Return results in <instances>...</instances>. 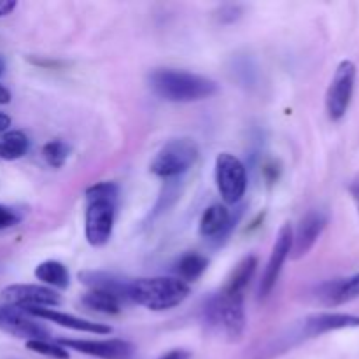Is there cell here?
Returning a JSON list of instances; mask_svg holds the SVG:
<instances>
[{"label": "cell", "instance_id": "5bb4252c", "mask_svg": "<svg viewBox=\"0 0 359 359\" xmlns=\"http://www.w3.org/2000/svg\"><path fill=\"white\" fill-rule=\"evenodd\" d=\"M20 311L30 316V318L44 319V321L55 323V325L62 326V328L74 330V332L91 333V335H109V333H112L111 326L76 318V316L65 314V312H60L56 309H20Z\"/></svg>", "mask_w": 359, "mask_h": 359}, {"label": "cell", "instance_id": "e0dca14e", "mask_svg": "<svg viewBox=\"0 0 359 359\" xmlns=\"http://www.w3.org/2000/svg\"><path fill=\"white\" fill-rule=\"evenodd\" d=\"M323 300L328 305L347 304L351 300L359 298V273L349 277V279L333 280L323 287Z\"/></svg>", "mask_w": 359, "mask_h": 359}, {"label": "cell", "instance_id": "52a82bcc", "mask_svg": "<svg viewBox=\"0 0 359 359\" xmlns=\"http://www.w3.org/2000/svg\"><path fill=\"white\" fill-rule=\"evenodd\" d=\"M4 305L16 309H53L62 304V298L55 290L39 284H13L0 293Z\"/></svg>", "mask_w": 359, "mask_h": 359}, {"label": "cell", "instance_id": "2e32d148", "mask_svg": "<svg viewBox=\"0 0 359 359\" xmlns=\"http://www.w3.org/2000/svg\"><path fill=\"white\" fill-rule=\"evenodd\" d=\"M79 280L84 286L90 287V291H104V293L114 294L123 304L130 302V280L123 279V277L109 272H100V270H84V272L79 273Z\"/></svg>", "mask_w": 359, "mask_h": 359}, {"label": "cell", "instance_id": "d6986e66", "mask_svg": "<svg viewBox=\"0 0 359 359\" xmlns=\"http://www.w3.org/2000/svg\"><path fill=\"white\" fill-rule=\"evenodd\" d=\"M256 269H258V258L256 256H245L237 263L231 273L228 276L226 283H224V290L235 291V293H245L249 283L255 277Z\"/></svg>", "mask_w": 359, "mask_h": 359}, {"label": "cell", "instance_id": "484cf974", "mask_svg": "<svg viewBox=\"0 0 359 359\" xmlns=\"http://www.w3.org/2000/svg\"><path fill=\"white\" fill-rule=\"evenodd\" d=\"M21 216L18 214V210H14L13 207H7L0 203V230H7V228H13L20 223Z\"/></svg>", "mask_w": 359, "mask_h": 359}, {"label": "cell", "instance_id": "d4e9b609", "mask_svg": "<svg viewBox=\"0 0 359 359\" xmlns=\"http://www.w3.org/2000/svg\"><path fill=\"white\" fill-rule=\"evenodd\" d=\"M27 349L32 353L42 354V356H48L53 359H69V351L65 347H62L60 344L51 342V340H28Z\"/></svg>", "mask_w": 359, "mask_h": 359}, {"label": "cell", "instance_id": "ba28073f", "mask_svg": "<svg viewBox=\"0 0 359 359\" xmlns=\"http://www.w3.org/2000/svg\"><path fill=\"white\" fill-rule=\"evenodd\" d=\"M293 226L290 223L283 224V228L277 233L276 242H273L272 252H270V258L266 262L265 270H263L262 280H259V298H266L273 291V287L279 283L280 272H283V266L286 263V259L290 258L291 251H293Z\"/></svg>", "mask_w": 359, "mask_h": 359}, {"label": "cell", "instance_id": "ffe728a7", "mask_svg": "<svg viewBox=\"0 0 359 359\" xmlns=\"http://www.w3.org/2000/svg\"><path fill=\"white\" fill-rule=\"evenodd\" d=\"M209 266V259L200 252H186L179 258L177 265H175V272H177V279L184 280L186 284L195 283L196 279L203 276V272Z\"/></svg>", "mask_w": 359, "mask_h": 359}, {"label": "cell", "instance_id": "f1b7e54d", "mask_svg": "<svg viewBox=\"0 0 359 359\" xmlns=\"http://www.w3.org/2000/svg\"><path fill=\"white\" fill-rule=\"evenodd\" d=\"M158 359H189V353H186V351H182V349H175Z\"/></svg>", "mask_w": 359, "mask_h": 359}, {"label": "cell", "instance_id": "44dd1931", "mask_svg": "<svg viewBox=\"0 0 359 359\" xmlns=\"http://www.w3.org/2000/svg\"><path fill=\"white\" fill-rule=\"evenodd\" d=\"M28 147H30L28 137L20 130H13V132L4 133L2 140H0V158L7 161L20 160L28 153Z\"/></svg>", "mask_w": 359, "mask_h": 359}, {"label": "cell", "instance_id": "7c38bea8", "mask_svg": "<svg viewBox=\"0 0 359 359\" xmlns=\"http://www.w3.org/2000/svg\"><path fill=\"white\" fill-rule=\"evenodd\" d=\"M0 330L14 337L28 340H49V332L42 325L21 312L20 309L2 305L0 307Z\"/></svg>", "mask_w": 359, "mask_h": 359}, {"label": "cell", "instance_id": "4dcf8cb0", "mask_svg": "<svg viewBox=\"0 0 359 359\" xmlns=\"http://www.w3.org/2000/svg\"><path fill=\"white\" fill-rule=\"evenodd\" d=\"M349 191H351V196H353L354 203H356V207H358V212H359V181L353 182V184L349 186Z\"/></svg>", "mask_w": 359, "mask_h": 359}, {"label": "cell", "instance_id": "30bf717a", "mask_svg": "<svg viewBox=\"0 0 359 359\" xmlns=\"http://www.w3.org/2000/svg\"><path fill=\"white\" fill-rule=\"evenodd\" d=\"M62 347L76 353L88 354V356H95L100 359H128L135 353L133 344L126 342V340L111 339V340H74V339H60L56 340Z\"/></svg>", "mask_w": 359, "mask_h": 359}, {"label": "cell", "instance_id": "cb8c5ba5", "mask_svg": "<svg viewBox=\"0 0 359 359\" xmlns=\"http://www.w3.org/2000/svg\"><path fill=\"white\" fill-rule=\"evenodd\" d=\"M119 186L116 182H97L86 189V200L90 202L118 203Z\"/></svg>", "mask_w": 359, "mask_h": 359}, {"label": "cell", "instance_id": "83f0119b", "mask_svg": "<svg viewBox=\"0 0 359 359\" xmlns=\"http://www.w3.org/2000/svg\"><path fill=\"white\" fill-rule=\"evenodd\" d=\"M16 6L18 2H14V0H0V18L9 16L16 9Z\"/></svg>", "mask_w": 359, "mask_h": 359}, {"label": "cell", "instance_id": "ac0fdd59", "mask_svg": "<svg viewBox=\"0 0 359 359\" xmlns=\"http://www.w3.org/2000/svg\"><path fill=\"white\" fill-rule=\"evenodd\" d=\"M34 273L49 290H53V287L55 290H67L70 284L69 269L56 259H46V262L39 263Z\"/></svg>", "mask_w": 359, "mask_h": 359}, {"label": "cell", "instance_id": "277c9868", "mask_svg": "<svg viewBox=\"0 0 359 359\" xmlns=\"http://www.w3.org/2000/svg\"><path fill=\"white\" fill-rule=\"evenodd\" d=\"M200 156L198 144L189 137L172 139L156 153L151 161V172L165 181H174L184 175Z\"/></svg>", "mask_w": 359, "mask_h": 359}, {"label": "cell", "instance_id": "603a6c76", "mask_svg": "<svg viewBox=\"0 0 359 359\" xmlns=\"http://www.w3.org/2000/svg\"><path fill=\"white\" fill-rule=\"evenodd\" d=\"M42 156L48 161L49 167L62 168L69 158V146L62 139H53L42 147Z\"/></svg>", "mask_w": 359, "mask_h": 359}, {"label": "cell", "instance_id": "9c48e42d", "mask_svg": "<svg viewBox=\"0 0 359 359\" xmlns=\"http://www.w3.org/2000/svg\"><path fill=\"white\" fill-rule=\"evenodd\" d=\"M116 219V203L90 202L84 214V235L88 244L102 248L112 237Z\"/></svg>", "mask_w": 359, "mask_h": 359}, {"label": "cell", "instance_id": "7402d4cb", "mask_svg": "<svg viewBox=\"0 0 359 359\" xmlns=\"http://www.w3.org/2000/svg\"><path fill=\"white\" fill-rule=\"evenodd\" d=\"M83 305L91 311L107 316L119 314L123 309V302L119 298H116L114 294L104 293V291H88L83 297Z\"/></svg>", "mask_w": 359, "mask_h": 359}, {"label": "cell", "instance_id": "3957f363", "mask_svg": "<svg viewBox=\"0 0 359 359\" xmlns=\"http://www.w3.org/2000/svg\"><path fill=\"white\" fill-rule=\"evenodd\" d=\"M245 293H235L221 287L207 300L203 307V321L209 328L224 333L228 339L241 340L245 330Z\"/></svg>", "mask_w": 359, "mask_h": 359}, {"label": "cell", "instance_id": "5b68a950", "mask_svg": "<svg viewBox=\"0 0 359 359\" xmlns=\"http://www.w3.org/2000/svg\"><path fill=\"white\" fill-rule=\"evenodd\" d=\"M356 65L351 60H344L337 67L328 91H326V112L332 121H340L349 111L354 88H356Z\"/></svg>", "mask_w": 359, "mask_h": 359}, {"label": "cell", "instance_id": "f546056e", "mask_svg": "<svg viewBox=\"0 0 359 359\" xmlns=\"http://www.w3.org/2000/svg\"><path fill=\"white\" fill-rule=\"evenodd\" d=\"M11 128V118L6 112H0V133H7Z\"/></svg>", "mask_w": 359, "mask_h": 359}, {"label": "cell", "instance_id": "4fadbf2b", "mask_svg": "<svg viewBox=\"0 0 359 359\" xmlns=\"http://www.w3.org/2000/svg\"><path fill=\"white\" fill-rule=\"evenodd\" d=\"M328 224V216L323 210L312 209L302 217L300 224L297 228V233H293V256L297 259L304 258L311 252L316 242L319 241L321 233Z\"/></svg>", "mask_w": 359, "mask_h": 359}, {"label": "cell", "instance_id": "d6a6232c", "mask_svg": "<svg viewBox=\"0 0 359 359\" xmlns=\"http://www.w3.org/2000/svg\"><path fill=\"white\" fill-rule=\"evenodd\" d=\"M2 70H4V65H2V62H0V76H2Z\"/></svg>", "mask_w": 359, "mask_h": 359}, {"label": "cell", "instance_id": "1f68e13d", "mask_svg": "<svg viewBox=\"0 0 359 359\" xmlns=\"http://www.w3.org/2000/svg\"><path fill=\"white\" fill-rule=\"evenodd\" d=\"M11 102V91L4 84H0V105H6Z\"/></svg>", "mask_w": 359, "mask_h": 359}, {"label": "cell", "instance_id": "4316f807", "mask_svg": "<svg viewBox=\"0 0 359 359\" xmlns=\"http://www.w3.org/2000/svg\"><path fill=\"white\" fill-rule=\"evenodd\" d=\"M241 7L238 6H224L221 7L219 11V20L223 21V23H231V21L238 20L241 18Z\"/></svg>", "mask_w": 359, "mask_h": 359}, {"label": "cell", "instance_id": "8992f818", "mask_svg": "<svg viewBox=\"0 0 359 359\" xmlns=\"http://www.w3.org/2000/svg\"><path fill=\"white\" fill-rule=\"evenodd\" d=\"M216 184L221 198L228 205H235L244 198L245 189H248V170L235 154H217Z\"/></svg>", "mask_w": 359, "mask_h": 359}, {"label": "cell", "instance_id": "8fae6325", "mask_svg": "<svg viewBox=\"0 0 359 359\" xmlns=\"http://www.w3.org/2000/svg\"><path fill=\"white\" fill-rule=\"evenodd\" d=\"M351 328H359V316L344 314V312H319V314H312L304 319L297 337L314 339V337L325 335V333Z\"/></svg>", "mask_w": 359, "mask_h": 359}, {"label": "cell", "instance_id": "6da1fadb", "mask_svg": "<svg viewBox=\"0 0 359 359\" xmlns=\"http://www.w3.org/2000/svg\"><path fill=\"white\" fill-rule=\"evenodd\" d=\"M149 84L163 100L188 104L210 98L219 91L216 81L179 69H156L149 74Z\"/></svg>", "mask_w": 359, "mask_h": 359}, {"label": "cell", "instance_id": "7a4b0ae2", "mask_svg": "<svg viewBox=\"0 0 359 359\" xmlns=\"http://www.w3.org/2000/svg\"><path fill=\"white\" fill-rule=\"evenodd\" d=\"M189 293V284L177 277H147L130 280L128 300L149 311L163 312L179 307Z\"/></svg>", "mask_w": 359, "mask_h": 359}, {"label": "cell", "instance_id": "9a60e30c", "mask_svg": "<svg viewBox=\"0 0 359 359\" xmlns=\"http://www.w3.org/2000/svg\"><path fill=\"white\" fill-rule=\"evenodd\" d=\"M238 216H231V212L226 207L221 205V203H214L209 209L203 210L202 217H200V235L203 238H216V241H221V238L226 237L233 230Z\"/></svg>", "mask_w": 359, "mask_h": 359}]
</instances>
